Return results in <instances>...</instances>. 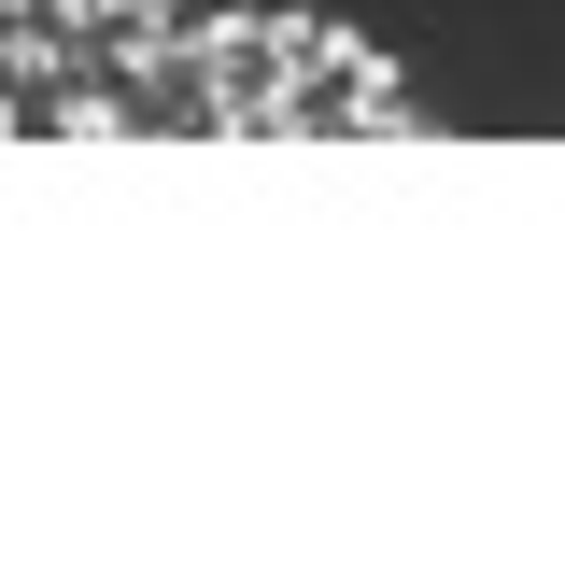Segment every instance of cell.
<instances>
[{"label": "cell", "mask_w": 565, "mask_h": 565, "mask_svg": "<svg viewBox=\"0 0 565 565\" xmlns=\"http://www.w3.org/2000/svg\"><path fill=\"white\" fill-rule=\"evenodd\" d=\"M382 85H396V57L311 14V29H297V71H282V99H269V128H255V141H353V114H367Z\"/></svg>", "instance_id": "6da1fadb"}, {"label": "cell", "mask_w": 565, "mask_h": 565, "mask_svg": "<svg viewBox=\"0 0 565 565\" xmlns=\"http://www.w3.org/2000/svg\"><path fill=\"white\" fill-rule=\"evenodd\" d=\"M297 29H311V14H241V0H226V29H212V43H199V71H212V99H226V141H255V128H269L282 71H297Z\"/></svg>", "instance_id": "7a4b0ae2"}, {"label": "cell", "mask_w": 565, "mask_h": 565, "mask_svg": "<svg viewBox=\"0 0 565 565\" xmlns=\"http://www.w3.org/2000/svg\"><path fill=\"white\" fill-rule=\"evenodd\" d=\"M226 0H141V43H212Z\"/></svg>", "instance_id": "3957f363"}, {"label": "cell", "mask_w": 565, "mask_h": 565, "mask_svg": "<svg viewBox=\"0 0 565 565\" xmlns=\"http://www.w3.org/2000/svg\"><path fill=\"white\" fill-rule=\"evenodd\" d=\"M411 128H438V114H424L411 85H382V99H367V114H353V141H411Z\"/></svg>", "instance_id": "277c9868"}]
</instances>
